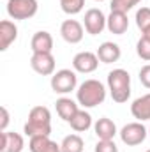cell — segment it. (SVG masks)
Returning a JSON list of instances; mask_svg holds the SVG:
<instances>
[{
    "label": "cell",
    "mask_w": 150,
    "mask_h": 152,
    "mask_svg": "<svg viewBox=\"0 0 150 152\" xmlns=\"http://www.w3.org/2000/svg\"><path fill=\"white\" fill-rule=\"evenodd\" d=\"M95 2H104V0H95Z\"/></svg>",
    "instance_id": "f546056e"
},
{
    "label": "cell",
    "mask_w": 150,
    "mask_h": 152,
    "mask_svg": "<svg viewBox=\"0 0 150 152\" xmlns=\"http://www.w3.org/2000/svg\"><path fill=\"white\" fill-rule=\"evenodd\" d=\"M141 37H147V39H150V27L147 28V30H143V32H141Z\"/></svg>",
    "instance_id": "f1b7e54d"
},
{
    "label": "cell",
    "mask_w": 150,
    "mask_h": 152,
    "mask_svg": "<svg viewBox=\"0 0 150 152\" xmlns=\"http://www.w3.org/2000/svg\"><path fill=\"white\" fill-rule=\"evenodd\" d=\"M99 57L97 53H92V51H79L76 53L74 58H73V67H74L76 73H81V75H90L94 73L97 67H99Z\"/></svg>",
    "instance_id": "ba28073f"
},
{
    "label": "cell",
    "mask_w": 150,
    "mask_h": 152,
    "mask_svg": "<svg viewBox=\"0 0 150 152\" xmlns=\"http://www.w3.org/2000/svg\"><path fill=\"white\" fill-rule=\"evenodd\" d=\"M51 88L55 94H69L76 90L78 87V76H76V71H71V69H60L57 71L55 75L51 76V81H50Z\"/></svg>",
    "instance_id": "277c9868"
},
{
    "label": "cell",
    "mask_w": 150,
    "mask_h": 152,
    "mask_svg": "<svg viewBox=\"0 0 150 152\" xmlns=\"http://www.w3.org/2000/svg\"><path fill=\"white\" fill-rule=\"evenodd\" d=\"M18 39V27L11 20L0 21V51H5Z\"/></svg>",
    "instance_id": "4fadbf2b"
},
{
    "label": "cell",
    "mask_w": 150,
    "mask_h": 152,
    "mask_svg": "<svg viewBox=\"0 0 150 152\" xmlns=\"http://www.w3.org/2000/svg\"><path fill=\"white\" fill-rule=\"evenodd\" d=\"M83 5H85V0H60L62 11L66 14H69V16H74L78 12H81Z\"/></svg>",
    "instance_id": "7402d4cb"
},
{
    "label": "cell",
    "mask_w": 150,
    "mask_h": 152,
    "mask_svg": "<svg viewBox=\"0 0 150 152\" xmlns=\"http://www.w3.org/2000/svg\"><path fill=\"white\" fill-rule=\"evenodd\" d=\"M69 126L76 133H85L92 127V115L85 110H78V113L69 120Z\"/></svg>",
    "instance_id": "ffe728a7"
},
{
    "label": "cell",
    "mask_w": 150,
    "mask_h": 152,
    "mask_svg": "<svg viewBox=\"0 0 150 152\" xmlns=\"http://www.w3.org/2000/svg\"><path fill=\"white\" fill-rule=\"evenodd\" d=\"M94 131H95V136L99 140H113L115 134L118 133L115 122H113L111 118H108V117H101L94 124Z\"/></svg>",
    "instance_id": "ac0fdd59"
},
{
    "label": "cell",
    "mask_w": 150,
    "mask_h": 152,
    "mask_svg": "<svg viewBox=\"0 0 150 152\" xmlns=\"http://www.w3.org/2000/svg\"><path fill=\"white\" fill-rule=\"evenodd\" d=\"M141 0H111V11H120V12H129L134 5H138Z\"/></svg>",
    "instance_id": "d4e9b609"
},
{
    "label": "cell",
    "mask_w": 150,
    "mask_h": 152,
    "mask_svg": "<svg viewBox=\"0 0 150 152\" xmlns=\"http://www.w3.org/2000/svg\"><path fill=\"white\" fill-rule=\"evenodd\" d=\"M136 53L141 60L150 62V39L140 37V41L136 42Z\"/></svg>",
    "instance_id": "cb8c5ba5"
},
{
    "label": "cell",
    "mask_w": 150,
    "mask_h": 152,
    "mask_svg": "<svg viewBox=\"0 0 150 152\" xmlns=\"http://www.w3.org/2000/svg\"><path fill=\"white\" fill-rule=\"evenodd\" d=\"M30 48H32V53H51L53 51V37H51V34L46 32V30L36 32L32 41H30Z\"/></svg>",
    "instance_id": "9a60e30c"
},
{
    "label": "cell",
    "mask_w": 150,
    "mask_h": 152,
    "mask_svg": "<svg viewBox=\"0 0 150 152\" xmlns=\"http://www.w3.org/2000/svg\"><path fill=\"white\" fill-rule=\"evenodd\" d=\"M106 99V87L99 80H85L76 88V101L83 108H95L103 104Z\"/></svg>",
    "instance_id": "6da1fadb"
},
{
    "label": "cell",
    "mask_w": 150,
    "mask_h": 152,
    "mask_svg": "<svg viewBox=\"0 0 150 152\" xmlns=\"http://www.w3.org/2000/svg\"><path fill=\"white\" fill-rule=\"evenodd\" d=\"M60 149H62V152H83L85 142H83V138H81L79 134L73 133V134H67V136L62 140Z\"/></svg>",
    "instance_id": "44dd1931"
},
{
    "label": "cell",
    "mask_w": 150,
    "mask_h": 152,
    "mask_svg": "<svg viewBox=\"0 0 150 152\" xmlns=\"http://www.w3.org/2000/svg\"><path fill=\"white\" fill-rule=\"evenodd\" d=\"M2 122H0V131L4 133V131H7V124H9V112H7V108L5 106H2Z\"/></svg>",
    "instance_id": "83f0119b"
},
{
    "label": "cell",
    "mask_w": 150,
    "mask_h": 152,
    "mask_svg": "<svg viewBox=\"0 0 150 152\" xmlns=\"http://www.w3.org/2000/svg\"><path fill=\"white\" fill-rule=\"evenodd\" d=\"M97 57L103 64H113V62H118L120 57H122V50L117 42L111 41H106L103 42L99 48H97Z\"/></svg>",
    "instance_id": "5bb4252c"
},
{
    "label": "cell",
    "mask_w": 150,
    "mask_h": 152,
    "mask_svg": "<svg viewBox=\"0 0 150 152\" xmlns=\"http://www.w3.org/2000/svg\"><path fill=\"white\" fill-rule=\"evenodd\" d=\"M106 28L115 34V36H122L127 32L129 28V20H127V12H120V11H111L108 20H106Z\"/></svg>",
    "instance_id": "8fae6325"
},
{
    "label": "cell",
    "mask_w": 150,
    "mask_h": 152,
    "mask_svg": "<svg viewBox=\"0 0 150 152\" xmlns=\"http://www.w3.org/2000/svg\"><path fill=\"white\" fill-rule=\"evenodd\" d=\"M118 134H120L122 143H125L127 147H136V145H141L145 142V138L149 136V129L143 126V122L136 120V122L125 124Z\"/></svg>",
    "instance_id": "5b68a950"
},
{
    "label": "cell",
    "mask_w": 150,
    "mask_h": 152,
    "mask_svg": "<svg viewBox=\"0 0 150 152\" xmlns=\"http://www.w3.org/2000/svg\"><path fill=\"white\" fill-rule=\"evenodd\" d=\"M131 113H133V117H134L138 122L150 120V92L133 101V104H131Z\"/></svg>",
    "instance_id": "2e32d148"
},
{
    "label": "cell",
    "mask_w": 150,
    "mask_h": 152,
    "mask_svg": "<svg viewBox=\"0 0 150 152\" xmlns=\"http://www.w3.org/2000/svg\"><path fill=\"white\" fill-rule=\"evenodd\" d=\"M149 136H150V127H149Z\"/></svg>",
    "instance_id": "4dcf8cb0"
},
{
    "label": "cell",
    "mask_w": 150,
    "mask_h": 152,
    "mask_svg": "<svg viewBox=\"0 0 150 152\" xmlns=\"http://www.w3.org/2000/svg\"><path fill=\"white\" fill-rule=\"evenodd\" d=\"M28 138L51 134V112L46 106H34L28 113V120L23 127Z\"/></svg>",
    "instance_id": "7a4b0ae2"
},
{
    "label": "cell",
    "mask_w": 150,
    "mask_h": 152,
    "mask_svg": "<svg viewBox=\"0 0 150 152\" xmlns=\"http://www.w3.org/2000/svg\"><path fill=\"white\" fill-rule=\"evenodd\" d=\"M140 81H141V85H143L145 88L150 90V64L143 66V67L140 69Z\"/></svg>",
    "instance_id": "4316f807"
},
{
    "label": "cell",
    "mask_w": 150,
    "mask_h": 152,
    "mask_svg": "<svg viewBox=\"0 0 150 152\" xmlns=\"http://www.w3.org/2000/svg\"><path fill=\"white\" fill-rule=\"evenodd\" d=\"M60 36L66 42L69 44H78L83 41L85 36V27L78 21V20H66L60 25Z\"/></svg>",
    "instance_id": "30bf717a"
},
{
    "label": "cell",
    "mask_w": 150,
    "mask_h": 152,
    "mask_svg": "<svg viewBox=\"0 0 150 152\" xmlns=\"http://www.w3.org/2000/svg\"><path fill=\"white\" fill-rule=\"evenodd\" d=\"M37 0H9L7 14L12 20H30L37 14Z\"/></svg>",
    "instance_id": "8992f818"
},
{
    "label": "cell",
    "mask_w": 150,
    "mask_h": 152,
    "mask_svg": "<svg viewBox=\"0 0 150 152\" xmlns=\"http://www.w3.org/2000/svg\"><path fill=\"white\" fill-rule=\"evenodd\" d=\"M106 16L101 9H88L85 12V18H83V27L87 30V34L90 36H99L103 34V30L106 28Z\"/></svg>",
    "instance_id": "52a82bcc"
},
{
    "label": "cell",
    "mask_w": 150,
    "mask_h": 152,
    "mask_svg": "<svg viewBox=\"0 0 150 152\" xmlns=\"http://www.w3.org/2000/svg\"><path fill=\"white\" fill-rule=\"evenodd\" d=\"M136 25L141 32L150 27V7H141L136 11Z\"/></svg>",
    "instance_id": "603a6c76"
},
{
    "label": "cell",
    "mask_w": 150,
    "mask_h": 152,
    "mask_svg": "<svg viewBox=\"0 0 150 152\" xmlns=\"http://www.w3.org/2000/svg\"><path fill=\"white\" fill-rule=\"evenodd\" d=\"M147 152H150V149H149V151H147Z\"/></svg>",
    "instance_id": "1f68e13d"
},
{
    "label": "cell",
    "mask_w": 150,
    "mask_h": 152,
    "mask_svg": "<svg viewBox=\"0 0 150 152\" xmlns=\"http://www.w3.org/2000/svg\"><path fill=\"white\" fill-rule=\"evenodd\" d=\"M30 67L41 76H53L55 75V57L51 53H32Z\"/></svg>",
    "instance_id": "9c48e42d"
},
{
    "label": "cell",
    "mask_w": 150,
    "mask_h": 152,
    "mask_svg": "<svg viewBox=\"0 0 150 152\" xmlns=\"http://www.w3.org/2000/svg\"><path fill=\"white\" fill-rule=\"evenodd\" d=\"M108 90L115 103H127L131 97V76L125 69H113L108 73Z\"/></svg>",
    "instance_id": "3957f363"
},
{
    "label": "cell",
    "mask_w": 150,
    "mask_h": 152,
    "mask_svg": "<svg viewBox=\"0 0 150 152\" xmlns=\"http://www.w3.org/2000/svg\"><path fill=\"white\" fill-rule=\"evenodd\" d=\"M94 152H118V147L113 140H99L94 147Z\"/></svg>",
    "instance_id": "484cf974"
},
{
    "label": "cell",
    "mask_w": 150,
    "mask_h": 152,
    "mask_svg": "<svg viewBox=\"0 0 150 152\" xmlns=\"http://www.w3.org/2000/svg\"><path fill=\"white\" fill-rule=\"evenodd\" d=\"M25 147V140L20 133L14 131H4L2 142H0V152H21Z\"/></svg>",
    "instance_id": "7c38bea8"
},
{
    "label": "cell",
    "mask_w": 150,
    "mask_h": 152,
    "mask_svg": "<svg viewBox=\"0 0 150 152\" xmlns=\"http://www.w3.org/2000/svg\"><path fill=\"white\" fill-rule=\"evenodd\" d=\"M55 108H57V113L58 117L64 120V122H67L69 124V120L78 113V103L73 101L71 97H60V99H57V103H55Z\"/></svg>",
    "instance_id": "d6986e66"
},
{
    "label": "cell",
    "mask_w": 150,
    "mask_h": 152,
    "mask_svg": "<svg viewBox=\"0 0 150 152\" xmlns=\"http://www.w3.org/2000/svg\"><path fill=\"white\" fill-rule=\"evenodd\" d=\"M30 152H62L60 143L53 142L50 136H34L28 142Z\"/></svg>",
    "instance_id": "e0dca14e"
}]
</instances>
